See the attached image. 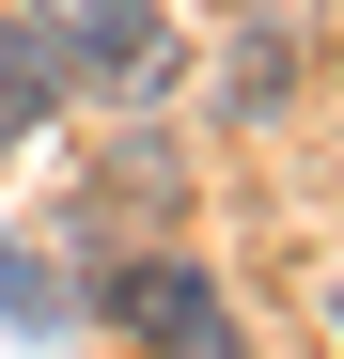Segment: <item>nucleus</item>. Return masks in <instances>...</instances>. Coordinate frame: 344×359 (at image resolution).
<instances>
[{
    "instance_id": "obj_2",
    "label": "nucleus",
    "mask_w": 344,
    "mask_h": 359,
    "mask_svg": "<svg viewBox=\"0 0 344 359\" xmlns=\"http://www.w3.org/2000/svg\"><path fill=\"white\" fill-rule=\"evenodd\" d=\"M126 328H141L157 359H235V328H219V281H204V266H141V281H126Z\"/></svg>"
},
{
    "instance_id": "obj_4",
    "label": "nucleus",
    "mask_w": 344,
    "mask_h": 359,
    "mask_svg": "<svg viewBox=\"0 0 344 359\" xmlns=\"http://www.w3.org/2000/svg\"><path fill=\"white\" fill-rule=\"evenodd\" d=\"M329 328H344V297H329Z\"/></svg>"
},
{
    "instance_id": "obj_3",
    "label": "nucleus",
    "mask_w": 344,
    "mask_h": 359,
    "mask_svg": "<svg viewBox=\"0 0 344 359\" xmlns=\"http://www.w3.org/2000/svg\"><path fill=\"white\" fill-rule=\"evenodd\" d=\"M63 94V63H47V32H0V141L32 126V109Z\"/></svg>"
},
{
    "instance_id": "obj_1",
    "label": "nucleus",
    "mask_w": 344,
    "mask_h": 359,
    "mask_svg": "<svg viewBox=\"0 0 344 359\" xmlns=\"http://www.w3.org/2000/svg\"><path fill=\"white\" fill-rule=\"evenodd\" d=\"M47 63H63V79H141L157 63V0H47Z\"/></svg>"
}]
</instances>
